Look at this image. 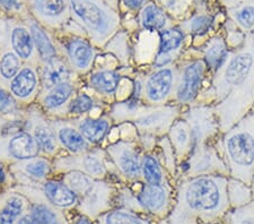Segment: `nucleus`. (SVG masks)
I'll use <instances>...</instances> for the list:
<instances>
[{
    "label": "nucleus",
    "mask_w": 254,
    "mask_h": 224,
    "mask_svg": "<svg viewBox=\"0 0 254 224\" xmlns=\"http://www.w3.org/2000/svg\"><path fill=\"white\" fill-rule=\"evenodd\" d=\"M195 103L214 105L222 134L254 108V31L233 50L226 66L210 77Z\"/></svg>",
    "instance_id": "obj_1"
},
{
    "label": "nucleus",
    "mask_w": 254,
    "mask_h": 224,
    "mask_svg": "<svg viewBox=\"0 0 254 224\" xmlns=\"http://www.w3.org/2000/svg\"><path fill=\"white\" fill-rule=\"evenodd\" d=\"M227 181L228 177L225 176L180 178L169 224H212L222 221L231 210Z\"/></svg>",
    "instance_id": "obj_2"
},
{
    "label": "nucleus",
    "mask_w": 254,
    "mask_h": 224,
    "mask_svg": "<svg viewBox=\"0 0 254 224\" xmlns=\"http://www.w3.org/2000/svg\"><path fill=\"white\" fill-rule=\"evenodd\" d=\"M229 177L252 186L254 178V108L216 142Z\"/></svg>",
    "instance_id": "obj_3"
},
{
    "label": "nucleus",
    "mask_w": 254,
    "mask_h": 224,
    "mask_svg": "<svg viewBox=\"0 0 254 224\" xmlns=\"http://www.w3.org/2000/svg\"><path fill=\"white\" fill-rule=\"evenodd\" d=\"M175 66L178 79L172 103L187 108L195 103L211 76L200 51L193 47L184 50Z\"/></svg>",
    "instance_id": "obj_4"
},
{
    "label": "nucleus",
    "mask_w": 254,
    "mask_h": 224,
    "mask_svg": "<svg viewBox=\"0 0 254 224\" xmlns=\"http://www.w3.org/2000/svg\"><path fill=\"white\" fill-rule=\"evenodd\" d=\"M72 13L89 34L95 48H103L116 32L117 22L92 0H69Z\"/></svg>",
    "instance_id": "obj_5"
},
{
    "label": "nucleus",
    "mask_w": 254,
    "mask_h": 224,
    "mask_svg": "<svg viewBox=\"0 0 254 224\" xmlns=\"http://www.w3.org/2000/svg\"><path fill=\"white\" fill-rule=\"evenodd\" d=\"M179 178H194L200 176L229 177V171L216 143L199 144L190 156L178 168Z\"/></svg>",
    "instance_id": "obj_6"
},
{
    "label": "nucleus",
    "mask_w": 254,
    "mask_h": 224,
    "mask_svg": "<svg viewBox=\"0 0 254 224\" xmlns=\"http://www.w3.org/2000/svg\"><path fill=\"white\" fill-rule=\"evenodd\" d=\"M104 150L119 176L127 181H140L141 161L145 150L137 138H124L113 142Z\"/></svg>",
    "instance_id": "obj_7"
},
{
    "label": "nucleus",
    "mask_w": 254,
    "mask_h": 224,
    "mask_svg": "<svg viewBox=\"0 0 254 224\" xmlns=\"http://www.w3.org/2000/svg\"><path fill=\"white\" fill-rule=\"evenodd\" d=\"M106 158L105 150L98 146L85 153L58 155L52 160L53 172L64 174L69 171H79L94 179L105 180L111 174Z\"/></svg>",
    "instance_id": "obj_8"
},
{
    "label": "nucleus",
    "mask_w": 254,
    "mask_h": 224,
    "mask_svg": "<svg viewBox=\"0 0 254 224\" xmlns=\"http://www.w3.org/2000/svg\"><path fill=\"white\" fill-rule=\"evenodd\" d=\"M182 107L178 104L147 105L141 113L130 122L138 135H151L155 137L166 136L178 118L181 117Z\"/></svg>",
    "instance_id": "obj_9"
},
{
    "label": "nucleus",
    "mask_w": 254,
    "mask_h": 224,
    "mask_svg": "<svg viewBox=\"0 0 254 224\" xmlns=\"http://www.w3.org/2000/svg\"><path fill=\"white\" fill-rule=\"evenodd\" d=\"M181 118L189 125L194 148L204 143H216L222 136L214 105L191 104L183 109Z\"/></svg>",
    "instance_id": "obj_10"
},
{
    "label": "nucleus",
    "mask_w": 254,
    "mask_h": 224,
    "mask_svg": "<svg viewBox=\"0 0 254 224\" xmlns=\"http://www.w3.org/2000/svg\"><path fill=\"white\" fill-rule=\"evenodd\" d=\"M178 79L176 66L153 69L142 77V101L147 105L170 104Z\"/></svg>",
    "instance_id": "obj_11"
},
{
    "label": "nucleus",
    "mask_w": 254,
    "mask_h": 224,
    "mask_svg": "<svg viewBox=\"0 0 254 224\" xmlns=\"http://www.w3.org/2000/svg\"><path fill=\"white\" fill-rule=\"evenodd\" d=\"M27 132L34 137L41 149V155L49 158L57 157L61 150L57 141L50 117L47 116L38 104H33L26 109Z\"/></svg>",
    "instance_id": "obj_12"
},
{
    "label": "nucleus",
    "mask_w": 254,
    "mask_h": 224,
    "mask_svg": "<svg viewBox=\"0 0 254 224\" xmlns=\"http://www.w3.org/2000/svg\"><path fill=\"white\" fill-rule=\"evenodd\" d=\"M7 87L24 109L35 104L42 88L40 65L24 64L18 74L8 83Z\"/></svg>",
    "instance_id": "obj_13"
},
{
    "label": "nucleus",
    "mask_w": 254,
    "mask_h": 224,
    "mask_svg": "<svg viewBox=\"0 0 254 224\" xmlns=\"http://www.w3.org/2000/svg\"><path fill=\"white\" fill-rule=\"evenodd\" d=\"M173 187L171 183L165 185H149L140 181L137 193H133L137 207L148 214L156 217H165L169 213L172 202Z\"/></svg>",
    "instance_id": "obj_14"
},
{
    "label": "nucleus",
    "mask_w": 254,
    "mask_h": 224,
    "mask_svg": "<svg viewBox=\"0 0 254 224\" xmlns=\"http://www.w3.org/2000/svg\"><path fill=\"white\" fill-rule=\"evenodd\" d=\"M59 50L77 76L88 75L93 71L96 60V48L89 40L72 36L64 41Z\"/></svg>",
    "instance_id": "obj_15"
},
{
    "label": "nucleus",
    "mask_w": 254,
    "mask_h": 224,
    "mask_svg": "<svg viewBox=\"0 0 254 224\" xmlns=\"http://www.w3.org/2000/svg\"><path fill=\"white\" fill-rule=\"evenodd\" d=\"M77 92L76 81H65L41 93L36 104L50 118H67L69 104Z\"/></svg>",
    "instance_id": "obj_16"
},
{
    "label": "nucleus",
    "mask_w": 254,
    "mask_h": 224,
    "mask_svg": "<svg viewBox=\"0 0 254 224\" xmlns=\"http://www.w3.org/2000/svg\"><path fill=\"white\" fill-rule=\"evenodd\" d=\"M41 155V149L30 132L0 137V161L7 164Z\"/></svg>",
    "instance_id": "obj_17"
},
{
    "label": "nucleus",
    "mask_w": 254,
    "mask_h": 224,
    "mask_svg": "<svg viewBox=\"0 0 254 224\" xmlns=\"http://www.w3.org/2000/svg\"><path fill=\"white\" fill-rule=\"evenodd\" d=\"M11 176L18 179L20 185L34 187L35 183H43L50 179L53 172L52 160L47 156L39 155L28 160L8 164Z\"/></svg>",
    "instance_id": "obj_18"
},
{
    "label": "nucleus",
    "mask_w": 254,
    "mask_h": 224,
    "mask_svg": "<svg viewBox=\"0 0 254 224\" xmlns=\"http://www.w3.org/2000/svg\"><path fill=\"white\" fill-rule=\"evenodd\" d=\"M50 119L60 149L65 150L68 154L85 153L95 148L85 140L71 119L68 118H50Z\"/></svg>",
    "instance_id": "obj_19"
},
{
    "label": "nucleus",
    "mask_w": 254,
    "mask_h": 224,
    "mask_svg": "<svg viewBox=\"0 0 254 224\" xmlns=\"http://www.w3.org/2000/svg\"><path fill=\"white\" fill-rule=\"evenodd\" d=\"M201 58L207 65L210 76H214L226 66L233 50L228 48L222 32L209 36L198 48Z\"/></svg>",
    "instance_id": "obj_20"
},
{
    "label": "nucleus",
    "mask_w": 254,
    "mask_h": 224,
    "mask_svg": "<svg viewBox=\"0 0 254 224\" xmlns=\"http://www.w3.org/2000/svg\"><path fill=\"white\" fill-rule=\"evenodd\" d=\"M40 76L41 85H42L41 93L65 81H76L78 77L63 55L41 65Z\"/></svg>",
    "instance_id": "obj_21"
},
{
    "label": "nucleus",
    "mask_w": 254,
    "mask_h": 224,
    "mask_svg": "<svg viewBox=\"0 0 254 224\" xmlns=\"http://www.w3.org/2000/svg\"><path fill=\"white\" fill-rule=\"evenodd\" d=\"M71 121L89 144L98 146L111 132L113 119L109 113V115H102L98 117L85 116L72 118Z\"/></svg>",
    "instance_id": "obj_22"
},
{
    "label": "nucleus",
    "mask_w": 254,
    "mask_h": 224,
    "mask_svg": "<svg viewBox=\"0 0 254 224\" xmlns=\"http://www.w3.org/2000/svg\"><path fill=\"white\" fill-rule=\"evenodd\" d=\"M122 75L116 69H97L87 75V86L103 99H112L121 86Z\"/></svg>",
    "instance_id": "obj_23"
},
{
    "label": "nucleus",
    "mask_w": 254,
    "mask_h": 224,
    "mask_svg": "<svg viewBox=\"0 0 254 224\" xmlns=\"http://www.w3.org/2000/svg\"><path fill=\"white\" fill-rule=\"evenodd\" d=\"M166 136L169 138L172 148L174 149L179 168V165H181L183 162L188 160V157L190 156L191 152L194 149L191 129L188 122L183 118L180 117L171 126Z\"/></svg>",
    "instance_id": "obj_24"
},
{
    "label": "nucleus",
    "mask_w": 254,
    "mask_h": 224,
    "mask_svg": "<svg viewBox=\"0 0 254 224\" xmlns=\"http://www.w3.org/2000/svg\"><path fill=\"white\" fill-rule=\"evenodd\" d=\"M41 190L44 196L55 207L68 209L78 203V197L63 179H48L41 183Z\"/></svg>",
    "instance_id": "obj_25"
},
{
    "label": "nucleus",
    "mask_w": 254,
    "mask_h": 224,
    "mask_svg": "<svg viewBox=\"0 0 254 224\" xmlns=\"http://www.w3.org/2000/svg\"><path fill=\"white\" fill-rule=\"evenodd\" d=\"M9 44L11 50L22 59L24 64L40 65L30 28L22 25L15 26L10 31Z\"/></svg>",
    "instance_id": "obj_26"
},
{
    "label": "nucleus",
    "mask_w": 254,
    "mask_h": 224,
    "mask_svg": "<svg viewBox=\"0 0 254 224\" xmlns=\"http://www.w3.org/2000/svg\"><path fill=\"white\" fill-rule=\"evenodd\" d=\"M178 26L187 35L193 36L194 39H208L209 36L218 33L216 31V15L206 13V11L195 13Z\"/></svg>",
    "instance_id": "obj_27"
},
{
    "label": "nucleus",
    "mask_w": 254,
    "mask_h": 224,
    "mask_svg": "<svg viewBox=\"0 0 254 224\" xmlns=\"http://www.w3.org/2000/svg\"><path fill=\"white\" fill-rule=\"evenodd\" d=\"M170 174L164 168L163 163L159 160L157 153L145 152L141 161V177L140 181L149 185H165L171 183Z\"/></svg>",
    "instance_id": "obj_28"
},
{
    "label": "nucleus",
    "mask_w": 254,
    "mask_h": 224,
    "mask_svg": "<svg viewBox=\"0 0 254 224\" xmlns=\"http://www.w3.org/2000/svg\"><path fill=\"white\" fill-rule=\"evenodd\" d=\"M30 31L33 38V42H34L40 66L57 58L58 56H61L58 46L53 42V40L49 36L46 30L40 24L32 23L30 25Z\"/></svg>",
    "instance_id": "obj_29"
},
{
    "label": "nucleus",
    "mask_w": 254,
    "mask_h": 224,
    "mask_svg": "<svg viewBox=\"0 0 254 224\" xmlns=\"http://www.w3.org/2000/svg\"><path fill=\"white\" fill-rule=\"evenodd\" d=\"M158 54H169L181 57L184 52L187 34L179 26H169L158 33Z\"/></svg>",
    "instance_id": "obj_30"
},
{
    "label": "nucleus",
    "mask_w": 254,
    "mask_h": 224,
    "mask_svg": "<svg viewBox=\"0 0 254 224\" xmlns=\"http://www.w3.org/2000/svg\"><path fill=\"white\" fill-rule=\"evenodd\" d=\"M26 198L22 193H8L0 203V224H16L24 217Z\"/></svg>",
    "instance_id": "obj_31"
},
{
    "label": "nucleus",
    "mask_w": 254,
    "mask_h": 224,
    "mask_svg": "<svg viewBox=\"0 0 254 224\" xmlns=\"http://www.w3.org/2000/svg\"><path fill=\"white\" fill-rule=\"evenodd\" d=\"M140 24L143 30L149 32H161L169 27V16L161 7L153 2L142 7L140 13Z\"/></svg>",
    "instance_id": "obj_32"
},
{
    "label": "nucleus",
    "mask_w": 254,
    "mask_h": 224,
    "mask_svg": "<svg viewBox=\"0 0 254 224\" xmlns=\"http://www.w3.org/2000/svg\"><path fill=\"white\" fill-rule=\"evenodd\" d=\"M227 17L245 34L251 33L254 31V0H243L236 7L227 9Z\"/></svg>",
    "instance_id": "obj_33"
},
{
    "label": "nucleus",
    "mask_w": 254,
    "mask_h": 224,
    "mask_svg": "<svg viewBox=\"0 0 254 224\" xmlns=\"http://www.w3.org/2000/svg\"><path fill=\"white\" fill-rule=\"evenodd\" d=\"M227 196L231 210L245 206L253 202L252 187L239 180V179L228 177Z\"/></svg>",
    "instance_id": "obj_34"
},
{
    "label": "nucleus",
    "mask_w": 254,
    "mask_h": 224,
    "mask_svg": "<svg viewBox=\"0 0 254 224\" xmlns=\"http://www.w3.org/2000/svg\"><path fill=\"white\" fill-rule=\"evenodd\" d=\"M96 96V94H91L88 92H77L69 104L67 118L72 119V118L89 116V113L100 104L98 103L100 100Z\"/></svg>",
    "instance_id": "obj_35"
},
{
    "label": "nucleus",
    "mask_w": 254,
    "mask_h": 224,
    "mask_svg": "<svg viewBox=\"0 0 254 224\" xmlns=\"http://www.w3.org/2000/svg\"><path fill=\"white\" fill-rule=\"evenodd\" d=\"M23 66L24 63L22 59L11 49H6L0 55V83L7 86L8 83L18 74Z\"/></svg>",
    "instance_id": "obj_36"
},
{
    "label": "nucleus",
    "mask_w": 254,
    "mask_h": 224,
    "mask_svg": "<svg viewBox=\"0 0 254 224\" xmlns=\"http://www.w3.org/2000/svg\"><path fill=\"white\" fill-rule=\"evenodd\" d=\"M50 205L51 203L47 198L46 202L33 203L30 212L33 224H61L58 213Z\"/></svg>",
    "instance_id": "obj_37"
},
{
    "label": "nucleus",
    "mask_w": 254,
    "mask_h": 224,
    "mask_svg": "<svg viewBox=\"0 0 254 224\" xmlns=\"http://www.w3.org/2000/svg\"><path fill=\"white\" fill-rule=\"evenodd\" d=\"M36 13L43 18L56 23L67 11V3L64 0H34Z\"/></svg>",
    "instance_id": "obj_38"
},
{
    "label": "nucleus",
    "mask_w": 254,
    "mask_h": 224,
    "mask_svg": "<svg viewBox=\"0 0 254 224\" xmlns=\"http://www.w3.org/2000/svg\"><path fill=\"white\" fill-rule=\"evenodd\" d=\"M27 128L26 110L20 115L2 116L0 115V137L13 136L25 132Z\"/></svg>",
    "instance_id": "obj_39"
},
{
    "label": "nucleus",
    "mask_w": 254,
    "mask_h": 224,
    "mask_svg": "<svg viewBox=\"0 0 254 224\" xmlns=\"http://www.w3.org/2000/svg\"><path fill=\"white\" fill-rule=\"evenodd\" d=\"M104 224H151L148 220L141 218L130 210H116L105 215Z\"/></svg>",
    "instance_id": "obj_40"
},
{
    "label": "nucleus",
    "mask_w": 254,
    "mask_h": 224,
    "mask_svg": "<svg viewBox=\"0 0 254 224\" xmlns=\"http://www.w3.org/2000/svg\"><path fill=\"white\" fill-rule=\"evenodd\" d=\"M223 220L225 224H254V201L245 206L229 210Z\"/></svg>",
    "instance_id": "obj_41"
},
{
    "label": "nucleus",
    "mask_w": 254,
    "mask_h": 224,
    "mask_svg": "<svg viewBox=\"0 0 254 224\" xmlns=\"http://www.w3.org/2000/svg\"><path fill=\"white\" fill-rule=\"evenodd\" d=\"M15 97L10 94L9 89L0 83V115L2 116H14V115H20L25 111Z\"/></svg>",
    "instance_id": "obj_42"
},
{
    "label": "nucleus",
    "mask_w": 254,
    "mask_h": 224,
    "mask_svg": "<svg viewBox=\"0 0 254 224\" xmlns=\"http://www.w3.org/2000/svg\"><path fill=\"white\" fill-rule=\"evenodd\" d=\"M9 176H11L9 166H8L7 163L0 161V186L5 185V182L7 181Z\"/></svg>",
    "instance_id": "obj_43"
},
{
    "label": "nucleus",
    "mask_w": 254,
    "mask_h": 224,
    "mask_svg": "<svg viewBox=\"0 0 254 224\" xmlns=\"http://www.w3.org/2000/svg\"><path fill=\"white\" fill-rule=\"evenodd\" d=\"M0 6L6 10H14L20 7V1L19 0H0Z\"/></svg>",
    "instance_id": "obj_44"
},
{
    "label": "nucleus",
    "mask_w": 254,
    "mask_h": 224,
    "mask_svg": "<svg viewBox=\"0 0 254 224\" xmlns=\"http://www.w3.org/2000/svg\"><path fill=\"white\" fill-rule=\"evenodd\" d=\"M126 7H128L131 10H138L141 7L145 6L146 0H122Z\"/></svg>",
    "instance_id": "obj_45"
},
{
    "label": "nucleus",
    "mask_w": 254,
    "mask_h": 224,
    "mask_svg": "<svg viewBox=\"0 0 254 224\" xmlns=\"http://www.w3.org/2000/svg\"><path fill=\"white\" fill-rule=\"evenodd\" d=\"M16 224H33V222H32V219H31V217H30V214H25L24 215V217H22L20 218L18 221H17V223Z\"/></svg>",
    "instance_id": "obj_46"
},
{
    "label": "nucleus",
    "mask_w": 254,
    "mask_h": 224,
    "mask_svg": "<svg viewBox=\"0 0 254 224\" xmlns=\"http://www.w3.org/2000/svg\"><path fill=\"white\" fill-rule=\"evenodd\" d=\"M75 224H92V223L86 217H80L79 219L76 220Z\"/></svg>",
    "instance_id": "obj_47"
},
{
    "label": "nucleus",
    "mask_w": 254,
    "mask_h": 224,
    "mask_svg": "<svg viewBox=\"0 0 254 224\" xmlns=\"http://www.w3.org/2000/svg\"><path fill=\"white\" fill-rule=\"evenodd\" d=\"M252 191H253V201H254V178H253V182H252Z\"/></svg>",
    "instance_id": "obj_48"
},
{
    "label": "nucleus",
    "mask_w": 254,
    "mask_h": 224,
    "mask_svg": "<svg viewBox=\"0 0 254 224\" xmlns=\"http://www.w3.org/2000/svg\"><path fill=\"white\" fill-rule=\"evenodd\" d=\"M212 224H225V222H224V220H222V221H218V222L212 223Z\"/></svg>",
    "instance_id": "obj_49"
}]
</instances>
